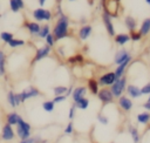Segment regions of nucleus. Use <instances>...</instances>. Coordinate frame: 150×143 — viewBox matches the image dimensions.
I'll return each mask as SVG.
<instances>
[{"label":"nucleus","mask_w":150,"mask_h":143,"mask_svg":"<svg viewBox=\"0 0 150 143\" xmlns=\"http://www.w3.org/2000/svg\"><path fill=\"white\" fill-rule=\"evenodd\" d=\"M68 26H69V19L66 15L61 14L54 26V29H53L54 39L60 40V39L66 38L68 35Z\"/></svg>","instance_id":"1"},{"label":"nucleus","mask_w":150,"mask_h":143,"mask_svg":"<svg viewBox=\"0 0 150 143\" xmlns=\"http://www.w3.org/2000/svg\"><path fill=\"white\" fill-rule=\"evenodd\" d=\"M30 124L28 122H26L21 116L18 121V124H16V135L19 136V138L21 141L23 139H27L30 137Z\"/></svg>","instance_id":"2"},{"label":"nucleus","mask_w":150,"mask_h":143,"mask_svg":"<svg viewBox=\"0 0 150 143\" xmlns=\"http://www.w3.org/2000/svg\"><path fill=\"white\" fill-rule=\"evenodd\" d=\"M125 88H127V76H122L121 79H117L112 86H110V91L114 97L118 98L123 95V93L125 91Z\"/></svg>","instance_id":"3"},{"label":"nucleus","mask_w":150,"mask_h":143,"mask_svg":"<svg viewBox=\"0 0 150 143\" xmlns=\"http://www.w3.org/2000/svg\"><path fill=\"white\" fill-rule=\"evenodd\" d=\"M117 80L116 75L114 72H108V73H104L103 75H101L97 80L98 82V86H102V87H110L114 84V82Z\"/></svg>","instance_id":"4"},{"label":"nucleus","mask_w":150,"mask_h":143,"mask_svg":"<svg viewBox=\"0 0 150 143\" xmlns=\"http://www.w3.org/2000/svg\"><path fill=\"white\" fill-rule=\"evenodd\" d=\"M97 97H98V100H100L103 104L111 103V102L114 101V98H115V97L112 96L110 89H109V88H105V87H103V88H101V89L98 90V93H97Z\"/></svg>","instance_id":"5"},{"label":"nucleus","mask_w":150,"mask_h":143,"mask_svg":"<svg viewBox=\"0 0 150 143\" xmlns=\"http://www.w3.org/2000/svg\"><path fill=\"white\" fill-rule=\"evenodd\" d=\"M33 16L35 20L38 21H49L52 19V13L48 9H43V8H36L33 11Z\"/></svg>","instance_id":"6"},{"label":"nucleus","mask_w":150,"mask_h":143,"mask_svg":"<svg viewBox=\"0 0 150 143\" xmlns=\"http://www.w3.org/2000/svg\"><path fill=\"white\" fill-rule=\"evenodd\" d=\"M38 95H40L39 89H38V88H35V87H32V86H30V87H28V88L23 89V90L20 93L21 102H25L26 100L32 98V97H35V96H38Z\"/></svg>","instance_id":"7"},{"label":"nucleus","mask_w":150,"mask_h":143,"mask_svg":"<svg viewBox=\"0 0 150 143\" xmlns=\"http://www.w3.org/2000/svg\"><path fill=\"white\" fill-rule=\"evenodd\" d=\"M117 103H118V107H120L123 111H130V110L132 109V107H134L132 100H131L129 96H127V95H122L121 97H118Z\"/></svg>","instance_id":"8"},{"label":"nucleus","mask_w":150,"mask_h":143,"mask_svg":"<svg viewBox=\"0 0 150 143\" xmlns=\"http://www.w3.org/2000/svg\"><path fill=\"white\" fill-rule=\"evenodd\" d=\"M102 20H103V23L105 26V29H107L108 34L110 36H115V28H114V25H112V21H111V16L105 11L102 14Z\"/></svg>","instance_id":"9"},{"label":"nucleus","mask_w":150,"mask_h":143,"mask_svg":"<svg viewBox=\"0 0 150 143\" xmlns=\"http://www.w3.org/2000/svg\"><path fill=\"white\" fill-rule=\"evenodd\" d=\"M15 137V131L13 130V127L9 124H5L1 130V138L4 141H12Z\"/></svg>","instance_id":"10"},{"label":"nucleus","mask_w":150,"mask_h":143,"mask_svg":"<svg viewBox=\"0 0 150 143\" xmlns=\"http://www.w3.org/2000/svg\"><path fill=\"white\" fill-rule=\"evenodd\" d=\"M131 55L129 54V52L127 50V49H120V50H117L116 52V54H115V57H114V62L118 66V64H121V63H123L127 59H129Z\"/></svg>","instance_id":"11"},{"label":"nucleus","mask_w":150,"mask_h":143,"mask_svg":"<svg viewBox=\"0 0 150 143\" xmlns=\"http://www.w3.org/2000/svg\"><path fill=\"white\" fill-rule=\"evenodd\" d=\"M125 90H127L128 96L131 97V98H139L142 96L141 88L138 86H136V84H128Z\"/></svg>","instance_id":"12"},{"label":"nucleus","mask_w":150,"mask_h":143,"mask_svg":"<svg viewBox=\"0 0 150 143\" xmlns=\"http://www.w3.org/2000/svg\"><path fill=\"white\" fill-rule=\"evenodd\" d=\"M49 53H50V47L47 46V45H45L43 47H41V48H39V49L36 50L35 56H34V59H33V62H38V61H40L41 59L46 57Z\"/></svg>","instance_id":"13"},{"label":"nucleus","mask_w":150,"mask_h":143,"mask_svg":"<svg viewBox=\"0 0 150 143\" xmlns=\"http://www.w3.org/2000/svg\"><path fill=\"white\" fill-rule=\"evenodd\" d=\"M86 94H87V88L83 87V86H80V87H76V88L73 89L71 97H73L74 102H76V101L83 98V97L86 96Z\"/></svg>","instance_id":"14"},{"label":"nucleus","mask_w":150,"mask_h":143,"mask_svg":"<svg viewBox=\"0 0 150 143\" xmlns=\"http://www.w3.org/2000/svg\"><path fill=\"white\" fill-rule=\"evenodd\" d=\"M130 61H131V56L129 57V59H127L123 63H121V64H118L117 67H116V69H115V75H116V77L117 79H121L122 76H124V73H125V69H127V67L129 66V63H130Z\"/></svg>","instance_id":"15"},{"label":"nucleus","mask_w":150,"mask_h":143,"mask_svg":"<svg viewBox=\"0 0 150 143\" xmlns=\"http://www.w3.org/2000/svg\"><path fill=\"white\" fill-rule=\"evenodd\" d=\"M114 41L115 43H117L118 46H124L130 41V36L127 33H120V34H115L114 36Z\"/></svg>","instance_id":"16"},{"label":"nucleus","mask_w":150,"mask_h":143,"mask_svg":"<svg viewBox=\"0 0 150 143\" xmlns=\"http://www.w3.org/2000/svg\"><path fill=\"white\" fill-rule=\"evenodd\" d=\"M124 25H125V27L128 28L129 32L136 30V28H137V20L132 15H127L124 18Z\"/></svg>","instance_id":"17"},{"label":"nucleus","mask_w":150,"mask_h":143,"mask_svg":"<svg viewBox=\"0 0 150 143\" xmlns=\"http://www.w3.org/2000/svg\"><path fill=\"white\" fill-rule=\"evenodd\" d=\"M128 132L130 134L131 139H132L134 143H139V142H141V135H139V131H138V129H137L135 125L129 124V125H128Z\"/></svg>","instance_id":"18"},{"label":"nucleus","mask_w":150,"mask_h":143,"mask_svg":"<svg viewBox=\"0 0 150 143\" xmlns=\"http://www.w3.org/2000/svg\"><path fill=\"white\" fill-rule=\"evenodd\" d=\"M138 32H139V34H141L142 36H146V35L150 33V18H145V19L142 21Z\"/></svg>","instance_id":"19"},{"label":"nucleus","mask_w":150,"mask_h":143,"mask_svg":"<svg viewBox=\"0 0 150 143\" xmlns=\"http://www.w3.org/2000/svg\"><path fill=\"white\" fill-rule=\"evenodd\" d=\"M136 120H137V122L139 124L146 125L150 122V113L149 111H142V113H139V114L136 115Z\"/></svg>","instance_id":"20"},{"label":"nucleus","mask_w":150,"mask_h":143,"mask_svg":"<svg viewBox=\"0 0 150 143\" xmlns=\"http://www.w3.org/2000/svg\"><path fill=\"white\" fill-rule=\"evenodd\" d=\"M91 30H93L91 26H89V25L82 26V27L80 28V30H79V36H80V39L83 40V41H84L86 39H88V36L91 34Z\"/></svg>","instance_id":"21"},{"label":"nucleus","mask_w":150,"mask_h":143,"mask_svg":"<svg viewBox=\"0 0 150 143\" xmlns=\"http://www.w3.org/2000/svg\"><path fill=\"white\" fill-rule=\"evenodd\" d=\"M25 26L27 27V29L29 30L30 34H33V35H39L40 29H41V26H40L38 22H26Z\"/></svg>","instance_id":"22"},{"label":"nucleus","mask_w":150,"mask_h":143,"mask_svg":"<svg viewBox=\"0 0 150 143\" xmlns=\"http://www.w3.org/2000/svg\"><path fill=\"white\" fill-rule=\"evenodd\" d=\"M19 118H20V115L18 114V113H9V114H7V116H6V123L7 124H9V125H16L18 124V121H19Z\"/></svg>","instance_id":"23"},{"label":"nucleus","mask_w":150,"mask_h":143,"mask_svg":"<svg viewBox=\"0 0 150 143\" xmlns=\"http://www.w3.org/2000/svg\"><path fill=\"white\" fill-rule=\"evenodd\" d=\"M88 89L90 90V93L93 94V95H97V93H98V82H97V80H95V79H89L88 80Z\"/></svg>","instance_id":"24"},{"label":"nucleus","mask_w":150,"mask_h":143,"mask_svg":"<svg viewBox=\"0 0 150 143\" xmlns=\"http://www.w3.org/2000/svg\"><path fill=\"white\" fill-rule=\"evenodd\" d=\"M74 105H75V108H79V109H81V110H86V109L89 107V100H88L87 97H83V98L76 101Z\"/></svg>","instance_id":"25"},{"label":"nucleus","mask_w":150,"mask_h":143,"mask_svg":"<svg viewBox=\"0 0 150 143\" xmlns=\"http://www.w3.org/2000/svg\"><path fill=\"white\" fill-rule=\"evenodd\" d=\"M5 63H6V55L2 50H0V76H4L6 73Z\"/></svg>","instance_id":"26"},{"label":"nucleus","mask_w":150,"mask_h":143,"mask_svg":"<svg viewBox=\"0 0 150 143\" xmlns=\"http://www.w3.org/2000/svg\"><path fill=\"white\" fill-rule=\"evenodd\" d=\"M67 90H68V87L66 86H56L53 88V93L55 96H59V95H66L67 94Z\"/></svg>","instance_id":"27"},{"label":"nucleus","mask_w":150,"mask_h":143,"mask_svg":"<svg viewBox=\"0 0 150 143\" xmlns=\"http://www.w3.org/2000/svg\"><path fill=\"white\" fill-rule=\"evenodd\" d=\"M83 61H84V57L81 54H76L68 59V63H82Z\"/></svg>","instance_id":"28"},{"label":"nucleus","mask_w":150,"mask_h":143,"mask_svg":"<svg viewBox=\"0 0 150 143\" xmlns=\"http://www.w3.org/2000/svg\"><path fill=\"white\" fill-rule=\"evenodd\" d=\"M54 107H55V103H54L53 101H45V102L42 103V108H43V110L47 111V113H52V111L54 110Z\"/></svg>","instance_id":"29"},{"label":"nucleus","mask_w":150,"mask_h":143,"mask_svg":"<svg viewBox=\"0 0 150 143\" xmlns=\"http://www.w3.org/2000/svg\"><path fill=\"white\" fill-rule=\"evenodd\" d=\"M8 45H9V47L15 48V47H19V46L25 45V41H23V40H20V39H14V38H13V39L8 42Z\"/></svg>","instance_id":"30"},{"label":"nucleus","mask_w":150,"mask_h":143,"mask_svg":"<svg viewBox=\"0 0 150 143\" xmlns=\"http://www.w3.org/2000/svg\"><path fill=\"white\" fill-rule=\"evenodd\" d=\"M129 36H130V40L131 41H141V39L143 38L141 34H139V32L138 30H132V32H130V34H129Z\"/></svg>","instance_id":"31"},{"label":"nucleus","mask_w":150,"mask_h":143,"mask_svg":"<svg viewBox=\"0 0 150 143\" xmlns=\"http://www.w3.org/2000/svg\"><path fill=\"white\" fill-rule=\"evenodd\" d=\"M0 39H1L2 41H5L6 43H8V42L13 39V34L9 33V32H2V33L0 34Z\"/></svg>","instance_id":"32"},{"label":"nucleus","mask_w":150,"mask_h":143,"mask_svg":"<svg viewBox=\"0 0 150 143\" xmlns=\"http://www.w3.org/2000/svg\"><path fill=\"white\" fill-rule=\"evenodd\" d=\"M7 101H8V103H9L11 107H13V108L16 107V105H15V94H14L12 90L8 91V94H7Z\"/></svg>","instance_id":"33"},{"label":"nucleus","mask_w":150,"mask_h":143,"mask_svg":"<svg viewBox=\"0 0 150 143\" xmlns=\"http://www.w3.org/2000/svg\"><path fill=\"white\" fill-rule=\"evenodd\" d=\"M49 34V26L48 25H43L40 29V33H39V36L40 38H46L47 35Z\"/></svg>","instance_id":"34"},{"label":"nucleus","mask_w":150,"mask_h":143,"mask_svg":"<svg viewBox=\"0 0 150 143\" xmlns=\"http://www.w3.org/2000/svg\"><path fill=\"white\" fill-rule=\"evenodd\" d=\"M97 121H98L101 124H103V125H107V124L109 123V118H108L105 115H103V114H98V115H97Z\"/></svg>","instance_id":"35"},{"label":"nucleus","mask_w":150,"mask_h":143,"mask_svg":"<svg viewBox=\"0 0 150 143\" xmlns=\"http://www.w3.org/2000/svg\"><path fill=\"white\" fill-rule=\"evenodd\" d=\"M45 39H46V45H47V46H49V47H52V46L54 45V42H55L54 35H53V34H50V33H49Z\"/></svg>","instance_id":"36"},{"label":"nucleus","mask_w":150,"mask_h":143,"mask_svg":"<svg viewBox=\"0 0 150 143\" xmlns=\"http://www.w3.org/2000/svg\"><path fill=\"white\" fill-rule=\"evenodd\" d=\"M141 93H142V95H150V82H148L143 87H141Z\"/></svg>","instance_id":"37"},{"label":"nucleus","mask_w":150,"mask_h":143,"mask_svg":"<svg viewBox=\"0 0 150 143\" xmlns=\"http://www.w3.org/2000/svg\"><path fill=\"white\" fill-rule=\"evenodd\" d=\"M73 131H74V124H73V122H69L64 128V134L70 135V134H73Z\"/></svg>","instance_id":"38"},{"label":"nucleus","mask_w":150,"mask_h":143,"mask_svg":"<svg viewBox=\"0 0 150 143\" xmlns=\"http://www.w3.org/2000/svg\"><path fill=\"white\" fill-rule=\"evenodd\" d=\"M9 7H11V9L13 12H18L20 9V7H19V5L16 4L15 0H9Z\"/></svg>","instance_id":"39"},{"label":"nucleus","mask_w":150,"mask_h":143,"mask_svg":"<svg viewBox=\"0 0 150 143\" xmlns=\"http://www.w3.org/2000/svg\"><path fill=\"white\" fill-rule=\"evenodd\" d=\"M67 98V96L66 95H59V96H55L52 101L54 102V103H60V102H62V101H64Z\"/></svg>","instance_id":"40"},{"label":"nucleus","mask_w":150,"mask_h":143,"mask_svg":"<svg viewBox=\"0 0 150 143\" xmlns=\"http://www.w3.org/2000/svg\"><path fill=\"white\" fill-rule=\"evenodd\" d=\"M74 116H75V105L70 107V109H69V115H68V117H69V120H73V118H74Z\"/></svg>","instance_id":"41"},{"label":"nucleus","mask_w":150,"mask_h":143,"mask_svg":"<svg viewBox=\"0 0 150 143\" xmlns=\"http://www.w3.org/2000/svg\"><path fill=\"white\" fill-rule=\"evenodd\" d=\"M22 102H21V97H20V93H18V94H15V105L18 107V105H20Z\"/></svg>","instance_id":"42"},{"label":"nucleus","mask_w":150,"mask_h":143,"mask_svg":"<svg viewBox=\"0 0 150 143\" xmlns=\"http://www.w3.org/2000/svg\"><path fill=\"white\" fill-rule=\"evenodd\" d=\"M144 109H145V111H150V101H145L144 103H143V105H142Z\"/></svg>","instance_id":"43"},{"label":"nucleus","mask_w":150,"mask_h":143,"mask_svg":"<svg viewBox=\"0 0 150 143\" xmlns=\"http://www.w3.org/2000/svg\"><path fill=\"white\" fill-rule=\"evenodd\" d=\"M15 1H16V4L19 5V7H20V9L25 7V4H23V0H15Z\"/></svg>","instance_id":"44"},{"label":"nucleus","mask_w":150,"mask_h":143,"mask_svg":"<svg viewBox=\"0 0 150 143\" xmlns=\"http://www.w3.org/2000/svg\"><path fill=\"white\" fill-rule=\"evenodd\" d=\"M45 2H46V0H39V4H40V6H43V5H45Z\"/></svg>","instance_id":"45"},{"label":"nucleus","mask_w":150,"mask_h":143,"mask_svg":"<svg viewBox=\"0 0 150 143\" xmlns=\"http://www.w3.org/2000/svg\"><path fill=\"white\" fill-rule=\"evenodd\" d=\"M145 2H146V4L149 5V6H150V0H145Z\"/></svg>","instance_id":"46"},{"label":"nucleus","mask_w":150,"mask_h":143,"mask_svg":"<svg viewBox=\"0 0 150 143\" xmlns=\"http://www.w3.org/2000/svg\"><path fill=\"white\" fill-rule=\"evenodd\" d=\"M19 143H26V141H25V139H23V141H20V142H19Z\"/></svg>","instance_id":"47"},{"label":"nucleus","mask_w":150,"mask_h":143,"mask_svg":"<svg viewBox=\"0 0 150 143\" xmlns=\"http://www.w3.org/2000/svg\"><path fill=\"white\" fill-rule=\"evenodd\" d=\"M148 101H150V95H149V97H148Z\"/></svg>","instance_id":"48"},{"label":"nucleus","mask_w":150,"mask_h":143,"mask_svg":"<svg viewBox=\"0 0 150 143\" xmlns=\"http://www.w3.org/2000/svg\"><path fill=\"white\" fill-rule=\"evenodd\" d=\"M102 2H103V4H104V2H105V0H102Z\"/></svg>","instance_id":"49"},{"label":"nucleus","mask_w":150,"mask_h":143,"mask_svg":"<svg viewBox=\"0 0 150 143\" xmlns=\"http://www.w3.org/2000/svg\"><path fill=\"white\" fill-rule=\"evenodd\" d=\"M70 1H74V0H70Z\"/></svg>","instance_id":"50"},{"label":"nucleus","mask_w":150,"mask_h":143,"mask_svg":"<svg viewBox=\"0 0 150 143\" xmlns=\"http://www.w3.org/2000/svg\"><path fill=\"white\" fill-rule=\"evenodd\" d=\"M111 143H114V142H111Z\"/></svg>","instance_id":"51"}]
</instances>
